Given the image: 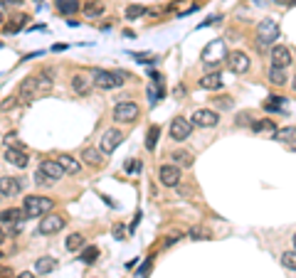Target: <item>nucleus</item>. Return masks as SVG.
<instances>
[{
  "label": "nucleus",
  "instance_id": "11",
  "mask_svg": "<svg viewBox=\"0 0 296 278\" xmlns=\"http://www.w3.org/2000/svg\"><path fill=\"white\" fill-rule=\"evenodd\" d=\"M269 59H272V67H289L292 64V52L287 50V45H274L272 52H269Z\"/></svg>",
  "mask_w": 296,
  "mask_h": 278
},
{
  "label": "nucleus",
  "instance_id": "23",
  "mask_svg": "<svg viewBox=\"0 0 296 278\" xmlns=\"http://www.w3.org/2000/svg\"><path fill=\"white\" fill-rule=\"evenodd\" d=\"M55 269H57V261H55L52 256H40V259H37V264H35V271H37V274H42V276L52 274Z\"/></svg>",
  "mask_w": 296,
  "mask_h": 278
},
{
  "label": "nucleus",
  "instance_id": "22",
  "mask_svg": "<svg viewBox=\"0 0 296 278\" xmlns=\"http://www.w3.org/2000/svg\"><path fill=\"white\" fill-rule=\"evenodd\" d=\"M57 163L62 165V170L65 172H70V175H76L79 170H81V163L76 160V158H72V155H60L57 158Z\"/></svg>",
  "mask_w": 296,
  "mask_h": 278
},
{
  "label": "nucleus",
  "instance_id": "14",
  "mask_svg": "<svg viewBox=\"0 0 296 278\" xmlns=\"http://www.w3.org/2000/svg\"><path fill=\"white\" fill-rule=\"evenodd\" d=\"M5 160H7L10 165L20 167V170L30 165V158H27V153H25L22 148H7V150H5Z\"/></svg>",
  "mask_w": 296,
  "mask_h": 278
},
{
  "label": "nucleus",
  "instance_id": "18",
  "mask_svg": "<svg viewBox=\"0 0 296 278\" xmlns=\"http://www.w3.org/2000/svg\"><path fill=\"white\" fill-rule=\"evenodd\" d=\"M274 140L284 143V145H296V126H287V128L274 131Z\"/></svg>",
  "mask_w": 296,
  "mask_h": 278
},
{
  "label": "nucleus",
  "instance_id": "2",
  "mask_svg": "<svg viewBox=\"0 0 296 278\" xmlns=\"http://www.w3.org/2000/svg\"><path fill=\"white\" fill-rule=\"evenodd\" d=\"M274 40H279V22L274 17H267L257 25V45L267 47V45H274Z\"/></svg>",
  "mask_w": 296,
  "mask_h": 278
},
{
  "label": "nucleus",
  "instance_id": "35",
  "mask_svg": "<svg viewBox=\"0 0 296 278\" xmlns=\"http://www.w3.org/2000/svg\"><path fill=\"white\" fill-rule=\"evenodd\" d=\"M35 84H37V96H42V94H50V89H52V79L35 76Z\"/></svg>",
  "mask_w": 296,
  "mask_h": 278
},
{
  "label": "nucleus",
  "instance_id": "21",
  "mask_svg": "<svg viewBox=\"0 0 296 278\" xmlns=\"http://www.w3.org/2000/svg\"><path fill=\"white\" fill-rule=\"evenodd\" d=\"M200 86L208 89V91H218V89H222V76L218 71H210V74H205L200 79Z\"/></svg>",
  "mask_w": 296,
  "mask_h": 278
},
{
  "label": "nucleus",
  "instance_id": "36",
  "mask_svg": "<svg viewBox=\"0 0 296 278\" xmlns=\"http://www.w3.org/2000/svg\"><path fill=\"white\" fill-rule=\"evenodd\" d=\"M252 131H257V133H262V131H274V121H272V118L254 121V123H252Z\"/></svg>",
  "mask_w": 296,
  "mask_h": 278
},
{
  "label": "nucleus",
  "instance_id": "29",
  "mask_svg": "<svg viewBox=\"0 0 296 278\" xmlns=\"http://www.w3.org/2000/svg\"><path fill=\"white\" fill-rule=\"evenodd\" d=\"M170 158H173L175 165H183V167H190L193 165V153H188V150H175Z\"/></svg>",
  "mask_w": 296,
  "mask_h": 278
},
{
  "label": "nucleus",
  "instance_id": "50",
  "mask_svg": "<svg viewBox=\"0 0 296 278\" xmlns=\"http://www.w3.org/2000/svg\"><path fill=\"white\" fill-rule=\"evenodd\" d=\"M2 239H5V231H2V229H0V244H2Z\"/></svg>",
  "mask_w": 296,
  "mask_h": 278
},
{
  "label": "nucleus",
  "instance_id": "4",
  "mask_svg": "<svg viewBox=\"0 0 296 278\" xmlns=\"http://www.w3.org/2000/svg\"><path fill=\"white\" fill-rule=\"evenodd\" d=\"M25 214L27 217H42L52 212V200L50 197H40V195H30L25 197Z\"/></svg>",
  "mask_w": 296,
  "mask_h": 278
},
{
  "label": "nucleus",
  "instance_id": "19",
  "mask_svg": "<svg viewBox=\"0 0 296 278\" xmlns=\"http://www.w3.org/2000/svg\"><path fill=\"white\" fill-rule=\"evenodd\" d=\"M22 214H25V209H17V207L2 209L0 212V224H20L22 222Z\"/></svg>",
  "mask_w": 296,
  "mask_h": 278
},
{
  "label": "nucleus",
  "instance_id": "49",
  "mask_svg": "<svg viewBox=\"0 0 296 278\" xmlns=\"http://www.w3.org/2000/svg\"><path fill=\"white\" fill-rule=\"evenodd\" d=\"M2 20H5V12H2V10H0V25H2Z\"/></svg>",
  "mask_w": 296,
  "mask_h": 278
},
{
  "label": "nucleus",
  "instance_id": "37",
  "mask_svg": "<svg viewBox=\"0 0 296 278\" xmlns=\"http://www.w3.org/2000/svg\"><path fill=\"white\" fill-rule=\"evenodd\" d=\"M155 140H158V126H150L148 138H146V148H148V150H153V148H155Z\"/></svg>",
  "mask_w": 296,
  "mask_h": 278
},
{
  "label": "nucleus",
  "instance_id": "26",
  "mask_svg": "<svg viewBox=\"0 0 296 278\" xmlns=\"http://www.w3.org/2000/svg\"><path fill=\"white\" fill-rule=\"evenodd\" d=\"M25 22H27V15H17V17H12L10 22H5L2 30H5L7 35H15V32H20V30L25 27Z\"/></svg>",
  "mask_w": 296,
  "mask_h": 278
},
{
  "label": "nucleus",
  "instance_id": "48",
  "mask_svg": "<svg viewBox=\"0 0 296 278\" xmlns=\"http://www.w3.org/2000/svg\"><path fill=\"white\" fill-rule=\"evenodd\" d=\"M274 2H279V5H294L296 0H274Z\"/></svg>",
  "mask_w": 296,
  "mask_h": 278
},
{
  "label": "nucleus",
  "instance_id": "52",
  "mask_svg": "<svg viewBox=\"0 0 296 278\" xmlns=\"http://www.w3.org/2000/svg\"><path fill=\"white\" fill-rule=\"evenodd\" d=\"M294 246H296V234H294Z\"/></svg>",
  "mask_w": 296,
  "mask_h": 278
},
{
  "label": "nucleus",
  "instance_id": "6",
  "mask_svg": "<svg viewBox=\"0 0 296 278\" xmlns=\"http://www.w3.org/2000/svg\"><path fill=\"white\" fill-rule=\"evenodd\" d=\"M62 229H65V217H62V214L42 217V219H40V226H37V231H40L42 236H52V234H57V231H62Z\"/></svg>",
  "mask_w": 296,
  "mask_h": 278
},
{
  "label": "nucleus",
  "instance_id": "24",
  "mask_svg": "<svg viewBox=\"0 0 296 278\" xmlns=\"http://www.w3.org/2000/svg\"><path fill=\"white\" fill-rule=\"evenodd\" d=\"M262 106H264V111H284V109H287V99L272 94V96H267V101H264Z\"/></svg>",
  "mask_w": 296,
  "mask_h": 278
},
{
  "label": "nucleus",
  "instance_id": "28",
  "mask_svg": "<svg viewBox=\"0 0 296 278\" xmlns=\"http://www.w3.org/2000/svg\"><path fill=\"white\" fill-rule=\"evenodd\" d=\"M55 5H57V10H60L62 15H67V17L79 10V0H55Z\"/></svg>",
  "mask_w": 296,
  "mask_h": 278
},
{
  "label": "nucleus",
  "instance_id": "45",
  "mask_svg": "<svg viewBox=\"0 0 296 278\" xmlns=\"http://www.w3.org/2000/svg\"><path fill=\"white\" fill-rule=\"evenodd\" d=\"M22 0H2V7H20Z\"/></svg>",
  "mask_w": 296,
  "mask_h": 278
},
{
  "label": "nucleus",
  "instance_id": "27",
  "mask_svg": "<svg viewBox=\"0 0 296 278\" xmlns=\"http://www.w3.org/2000/svg\"><path fill=\"white\" fill-rule=\"evenodd\" d=\"M81 158H84V163H89V165H101L104 163V158H101V150H96V148H84L81 150Z\"/></svg>",
  "mask_w": 296,
  "mask_h": 278
},
{
  "label": "nucleus",
  "instance_id": "31",
  "mask_svg": "<svg viewBox=\"0 0 296 278\" xmlns=\"http://www.w3.org/2000/svg\"><path fill=\"white\" fill-rule=\"evenodd\" d=\"M282 266L289 269V271H296V249H289L282 254Z\"/></svg>",
  "mask_w": 296,
  "mask_h": 278
},
{
  "label": "nucleus",
  "instance_id": "15",
  "mask_svg": "<svg viewBox=\"0 0 296 278\" xmlns=\"http://www.w3.org/2000/svg\"><path fill=\"white\" fill-rule=\"evenodd\" d=\"M40 172H42L45 177H50V180H62V177L67 175L57 160H42V163H40Z\"/></svg>",
  "mask_w": 296,
  "mask_h": 278
},
{
  "label": "nucleus",
  "instance_id": "9",
  "mask_svg": "<svg viewBox=\"0 0 296 278\" xmlns=\"http://www.w3.org/2000/svg\"><path fill=\"white\" fill-rule=\"evenodd\" d=\"M193 126H200V128H215L218 123H220V116H218V111H210V109H198L195 113H193V121H190Z\"/></svg>",
  "mask_w": 296,
  "mask_h": 278
},
{
  "label": "nucleus",
  "instance_id": "33",
  "mask_svg": "<svg viewBox=\"0 0 296 278\" xmlns=\"http://www.w3.org/2000/svg\"><path fill=\"white\" fill-rule=\"evenodd\" d=\"M148 15V10L144 5H129L126 7V20H139V17H144Z\"/></svg>",
  "mask_w": 296,
  "mask_h": 278
},
{
  "label": "nucleus",
  "instance_id": "13",
  "mask_svg": "<svg viewBox=\"0 0 296 278\" xmlns=\"http://www.w3.org/2000/svg\"><path fill=\"white\" fill-rule=\"evenodd\" d=\"M20 190H22V182L17 177H10V175L0 177V195L2 197H15V195H20Z\"/></svg>",
  "mask_w": 296,
  "mask_h": 278
},
{
  "label": "nucleus",
  "instance_id": "8",
  "mask_svg": "<svg viewBox=\"0 0 296 278\" xmlns=\"http://www.w3.org/2000/svg\"><path fill=\"white\" fill-rule=\"evenodd\" d=\"M190 133H193V123H190L188 118L178 116V118H173V121H170V138H173V140L183 143V140L190 138Z\"/></svg>",
  "mask_w": 296,
  "mask_h": 278
},
{
  "label": "nucleus",
  "instance_id": "44",
  "mask_svg": "<svg viewBox=\"0 0 296 278\" xmlns=\"http://www.w3.org/2000/svg\"><path fill=\"white\" fill-rule=\"evenodd\" d=\"M178 239H180V234H170V236H165V239H163V246H170V244H175Z\"/></svg>",
  "mask_w": 296,
  "mask_h": 278
},
{
  "label": "nucleus",
  "instance_id": "25",
  "mask_svg": "<svg viewBox=\"0 0 296 278\" xmlns=\"http://www.w3.org/2000/svg\"><path fill=\"white\" fill-rule=\"evenodd\" d=\"M267 79H269L274 86H284L289 76H287V69H284V67H272V69L267 71Z\"/></svg>",
  "mask_w": 296,
  "mask_h": 278
},
{
  "label": "nucleus",
  "instance_id": "40",
  "mask_svg": "<svg viewBox=\"0 0 296 278\" xmlns=\"http://www.w3.org/2000/svg\"><path fill=\"white\" fill-rule=\"evenodd\" d=\"M35 182H37L40 187H47V185H50V180H47V177H45L40 170H37V175H35Z\"/></svg>",
  "mask_w": 296,
  "mask_h": 278
},
{
  "label": "nucleus",
  "instance_id": "34",
  "mask_svg": "<svg viewBox=\"0 0 296 278\" xmlns=\"http://www.w3.org/2000/svg\"><path fill=\"white\" fill-rule=\"evenodd\" d=\"M65 246H67V251H76V249H81V246H84V236H81V234H70L67 241H65Z\"/></svg>",
  "mask_w": 296,
  "mask_h": 278
},
{
  "label": "nucleus",
  "instance_id": "47",
  "mask_svg": "<svg viewBox=\"0 0 296 278\" xmlns=\"http://www.w3.org/2000/svg\"><path fill=\"white\" fill-rule=\"evenodd\" d=\"M15 278H35V276H32L30 271H22V274H17V276H15Z\"/></svg>",
  "mask_w": 296,
  "mask_h": 278
},
{
  "label": "nucleus",
  "instance_id": "5",
  "mask_svg": "<svg viewBox=\"0 0 296 278\" xmlns=\"http://www.w3.org/2000/svg\"><path fill=\"white\" fill-rule=\"evenodd\" d=\"M139 113H141L139 104H134V101H119L116 109H114V121L116 123H134L139 118Z\"/></svg>",
  "mask_w": 296,
  "mask_h": 278
},
{
  "label": "nucleus",
  "instance_id": "32",
  "mask_svg": "<svg viewBox=\"0 0 296 278\" xmlns=\"http://www.w3.org/2000/svg\"><path fill=\"white\" fill-rule=\"evenodd\" d=\"M84 264H96V259H99V249L96 246H86V249H81V256H79Z\"/></svg>",
  "mask_w": 296,
  "mask_h": 278
},
{
  "label": "nucleus",
  "instance_id": "3",
  "mask_svg": "<svg viewBox=\"0 0 296 278\" xmlns=\"http://www.w3.org/2000/svg\"><path fill=\"white\" fill-rule=\"evenodd\" d=\"M222 59H227L224 42H222V40H213V42L205 47V52H203V64H205L208 69H215Z\"/></svg>",
  "mask_w": 296,
  "mask_h": 278
},
{
  "label": "nucleus",
  "instance_id": "7",
  "mask_svg": "<svg viewBox=\"0 0 296 278\" xmlns=\"http://www.w3.org/2000/svg\"><path fill=\"white\" fill-rule=\"evenodd\" d=\"M124 143V133L119 128H109L101 133V140H99V150L101 153H114L119 145Z\"/></svg>",
  "mask_w": 296,
  "mask_h": 278
},
{
  "label": "nucleus",
  "instance_id": "51",
  "mask_svg": "<svg viewBox=\"0 0 296 278\" xmlns=\"http://www.w3.org/2000/svg\"><path fill=\"white\" fill-rule=\"evenodd\" d=\"M292 86H294V89H296V76H294V81H292Z\"/></svg>",
  "mask_w": 296,
  "mask_h": 278
},
{
  "label": "nucleus",
  "instance_id": "42",
  "mask_svg": "<svg viewBox=\"0 0 296 278\" xmlns=\"http://www.w3.org/2000/svg\"><path fill=\"white\" fill-rule=\"evenodd\" d=\"M131 57H134L136 62H141V64H148V62H150V57H148V55H141V52H136V55H131Z\"/></svg>",
  "mask_w": 296,
  "mask_h": 278
},
{
  "label": "nucleus",
  "instance_id": "41",
  "mask_svg": "<svg viewBox=\"0 0 296 278\" xmlns=\"http://www.w3.org/2000/svg\"><path fill=\"white\" fill-rule=\"evenodd\" d=\"M114 234H116V239H126V236H124V234H126V226H124V224H116V226H114Z\"/></svg>",
  "mask_w": 296,
  "mask_h": 278
},
{
  "label": "nucleus",
  "instance_id": "39",
  "mask_svg": "<svg viewBox=\"0 0 296 278\" xmlns=\"http://www.w3.org/2000/svg\"><path fill=\"white\" fill-rule=\"evenodd\" d=\"M148 274H150V261H146V264L136 271V278H148Z\"/></svg>",
  "mask_w": 296,
  "mask_h": 278
},
{
  "label": "nucleus",
  "instance_id": "20",
  "mask_svg": "<svg viewBox=\"0 0 296 278\" xmlns=\"http://www.w3.org/2000/svg\"><path fill=\"white\" fill-rule=\"evenodd\" d=\"M35 96H37V84H35V76L22 79V84H20V99L30 101V99H35Z\"/></svg>",
  "mask_w": 296,
  "mask_h": 278
},
{
  "label": "nucleus",
  "instance_id": "54",
  "mask_svg": "<svg viewBox=\"0 0 296 278\" xmlns=\"http://www.w3.org/2000/svg\"><path fill=\"white\" fill-rule=\"evenodd\" d=\"M0 261H2V254H0Z\"/></svg>",
  "mask_w": 296,
  "mask_h": 278
},
{
  "label": "nucleus",
  "instance_id": "53",
  "mask_svg": "<svg viewBox=\"0 0 296 278\" xmlns=\"http://www.w3.org/2000/svg\"><path fill=\"white\" fill-rule=\"evenodd\" d=\"M257 2H264V0H257Z\"/></svg>",
  "mask_w": 296,
  "mask_h": 278
},
{
  "label": "nucleus",
  "instance_id": "17",
  "mask_svg": "<svg viewBox=\"0 0 296 278\" xmlns=\"http://www.w3.org/2000/svg\"><path fill=\"white\" fill-rule=\"evenodd\" d=\"M106 12V5L101 2V0H89L86 5H84V17L86 20H96V17H101Z\"/></svg>",
  "mask_w": 296,
  "mask_h": 278
},
{
  "label": "nucleus",
  "instance_id": "1",
  "mask_svg": "<svg viewBox=\"0 0 296 278\" xmlns=\"http://www.w3.org/2000/svg\"><path fill=\"white\" fill-rule=\"evenodd\" d=\"M89 79H91V84H94L96 89H101V91H109V89L124 86V81H126V79H131V74H126V71H121V69L106 71V69H99V67H94V69L89 71Z\"/></svg>",
  "mask_w": 296,
  "mask_h": 278
},
{
  "label": "nucleus",
  "instance_id": "16",
  "mask_svg": "<svg viewBox=\"0 0 296 278\" xmlns=\"http://www.w3.org/2000/svg\"><path fill=\"white\" fill-rule=\"evenodd\" d=\"M91 79L89 76H84V74H74L72 76V89L76 96H89V91H91Z\"/></svg>",
  "mask_w": 296,
  "mask_h": 278
},
{
  "label": "nucleus",
  "instance_id": "30",
  "mask_svg": "<svg viewBox=\"0 0 296 278\" xmlns=\"http://www.w3.org/2000/svg\"><path fill=\"white\" fill-rule=\"evenodd\" d=\"M188 236H190L193 241H205V239H210V231H208V226L195 224V226H190V229H188Z\"/></svg>",
  "mask_w": 296,
  "mask_h": 278
},
{
  "label": "nucleus",
  "instance_id": "38",
  "mask_svg": "<svg viewBox=\"0 0 296 278\" xmlns=\"http://www.w3.org/2000/svg\"><path fill=\"white\" fill-rule=\"evenodd\" d=\"M215 106H218V109H232L234 101H232L229 96H218V99H215Z\"/></svg>",
  "mask_w": 296,
  "mask_h": 278
},
{
  "label": "nucleus",
  "instance_id": "55",
  "mask_svg": "<svg viewBox=\"0 0 296 278\" xmlns=\"http://www.w3.org/2000/svg\"><path fill=\"white\" fill-rule=\"evenodd\" d=\"M0 197H2V195H0Z\"/></svg>",
  "mask_w": 296,
  "mask_h": 278
},
{
  "label": "nucleus",
  "instance_id": "10",
  "mask_svg": "<svg viewBox=\"0 0 296 278\" xmlns=\"http://www.w3.org/2000/svg\"><path fill=\"white\" fill-rule=\"evenodd\" d=\"M158 180H160V185H165V187H178V185H180V167H178L175 163H173V165H160Z\"/></svg>",
  "mask_w": 296,
  "mask_h": 278
},
{
  "label": "nucleus",
  "instance_id": "12",
  "mask_svg": "<svg viewBox=\"0 0 296 278\" xmlns=\"http://www.w3.org/2000/svg\"><path fill=\"white\" fill-rule=\"evenodd\" d=\"M249 57L244 55V52H229L227 55V67L234 71V74H244V71L249 69Z\"/></svg>",
  "mask_w": 296,
  "mask_h": 278
},
{
  "label": "nucleus",
  "instance_id": "43",
  "mask_svg": "<svg viewBox=\"0 0 296 278\" xmlns=\"http://www.w3.org/2000/svg\"><path fill=\"white\" fill-rule=\"evenodd\" d=\"M124 170H126V172H136V170H139V163H134V160H126Z\"/></svg>",
  "mask_w": 296,
  "mask_h": 278
},
{
  "label": "nucleus",
  "instance_id": "46",
  "mask_svg": "<svg viewBox=\"0 0 296 278\" xmlns=\"http://www.w3.org/2000/svg\"><path fill=\"white\" fill-rule=\"evenodd\" d=\"M12 106H15V96H10V101H2V111H7Z\"/></svg>",
  "mask_w": 296,
  "mask_h": 278
}]
</instances>
